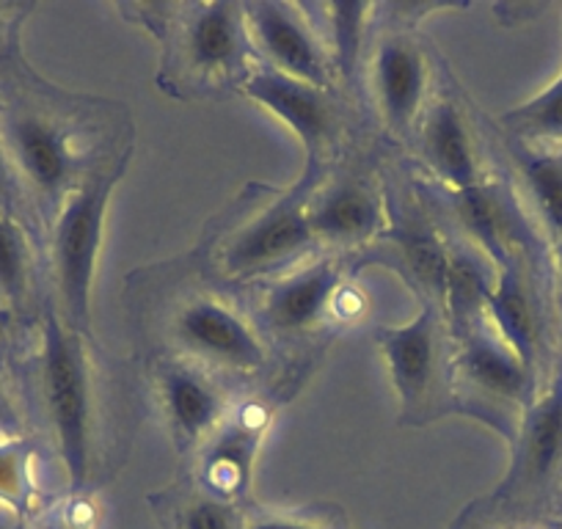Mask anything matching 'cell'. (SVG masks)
<instances>
[{
	"instance_id": "cell-1",
	"label": "cell",
	"mask_w": 562,
	"mask_h": 529,
	"mask_svg": "<svg viewBox=\"0 0 562 529\" xmlns=\"http://www.w3.org/2000/svg\"><path fill=\"white\" fill-rule=\"evenodd\" d=\"M36 386L42 414L67 474L69 496H86L97 452V386L86 337L64 326L56 309L45 312L36 350Z\"/></svg>"
},
{
	"instance_id": "cell-2",
	"label": "cell",
	"mask_w": 562,
	"mask_h": 529,
	"mask_svg": "<svg viewBox=\"0 0 562 529\" xmlns=\"http://www.w3.org/2000/svg\"><path fill=\"white\" fill-rule=\"evenodd\" d=\"M119 171L122 166L80 180L53 215L50 268L56 284V312L64 326L80 337L91 334V299L105 240L108 204Z\"/></svg>"
},
{
	"instance_id": "cell-3",
	"label": "cell",
	"mask_w": 562,
	"mask_h": 529,
	"mask_svg": "<svg viewBox=\"0 0 562 529\" xmlns=\"http://www.w3.org/2000/svg\"><path fill=\"white\" fill-rule=\"evenodd\" d=\"M171 40V67L196 89H229L251 75V36L243 3H193L180 7Z\"/></svg>"
},
{
	"instance_id": "cell-4",
	"label": "cell",
	"mask_w": 562,
	"mask_h": 529,
	"mask_svg": "<svg viewBox=\"0 0 562 529\" xmlns=\"http://www.w3.org/2000/svg\"><path fill=\"white\" fill-rule=\"evenodd\" d=\"M0 142L23 182L25 193L53 215L80 182L75 133L40 108H9L0 113Z\"/></svg>"
},
{
	"instance_id": "cell-5",
	"label": "cell",
	"mask_w": 562,
	"mask_h": 529,
	"mask_svg": "<svg viewBox=\"0 0 562 529\" xmlns=\"http://www.w3.org/2000/svg\"><path fill=\"white\" fill-rule=\"evenodd\" d=\"M312 185L301 182L273 204L237 226L218 251V268L235 282H257L301 262L317 246L306 218Z\"/></svg>"
},
{
	"instance_id": "cell-6",
	"label": "cell",
	"mask_w": 562,
	"mask_h": 529,
	"mask_svg": "<svg viewBox=\"0 0 562 529\" xmlns=\"http://www.w3.org/2000/svg\"><path fill=\"white\" fill-rule=\"evenodd\" d=\"M171 337L188 361L204 370L251 375L268 364V350L257 328L213 295H193L175 312Z\"/></svg>"
},
{
	"instance_id": "cell-7",
	"label": "cell",
	"mask_w": 562,
	"mask_h": 529,
	"mask_svg": "<svg viewBox=\"0 0 562 529\" xmlns=\"http://www.w3.org/2000/svg\"><path fill=\"white\" fill-rule=\"evenodd\" d=\"M513 461L502 480L507 502H535L562 485V361L535 394L513 434Z\"/></svg>"
},
{
	"instance_id": "cell-8",
	"label": "cell",
	"mask_w": 562,
	"mask_h": 529,
	"mask_svg": "<svg viewBox=\"0 0 562 529\" xmlns=\"http://www.w3.org/2000/svg\"><path fill=\"white\" fill-rule=\"evenodd\" d=\"M248 36L262 67L328 91L334 80L331 58L310 12L295 3L254 0L243 3Z\"/></svg>"
},
{
	"instance_id": "cell-9",
	"label": "cell",
	"mask_w": 562,
	"mask_h": 529,
	"mask_svg": "<svg viewBox=\"0 0 562 529\" xmlns=\"http://www.w3.org/2000/svg\"><path fill=\"white\" fill-rule=\"evenodd\" d=\"M452 375L469 397L516 423L540 392L538 375L485 323L458 337Z\"/></svg>"
},
{
	"instance_id": "cell-10",
	"label": "cell",
	"mask_w": 562,
	"mask_h": 529,
	"mask_svg": "<svg viewBox=\"0 0 562 529\" xmlns=\"http://www.w3.org/2000/svg\"><path fill=\"white\" fill-rule=\"evenodd\" d=\"M389 378L405 419H419L434 408L441 375V309L422 306L414 320L383 326L375 334Z\"/></svg>"
},
{
	"instance_id": "cell-11",
	"label": "cell",
	"mask_w": 562,
	"mask_h": 529,
	"mask_svg": "<svg viewBox=\"0 0 562 529\" xmlns=\"http://www.w3.org/2000/svg\"><path fill=\"white\" fill-rule=\"evenodd\" d=\"M243 94L251 97L290 133H295L310 155V175H315L317 164L326 160L337 147L342 122L328 91L257 64L243 83Z\"/></svg>"
},
{
	"instance_id": "cell-12",
	"label": "cell",
	"mask_w": 562,
	"mask_h": 529,
	"mask_svg": "<svg viewBox=\"0 0 562 529\" xmlns=\"http://www.w3.org/2000/svg\"><path fill=\"white\" fill-rule=\"evenodd\" d=\"M268 428L270 412L262 403L232 406L224 425L199 450V483L204 494L229 505L248 494Z\"/></svg>"
},
{
	"instance_id": "cell-13",
	"label": "cell",
	"mask_w": 562,
	"mask_h": 529,
	"mask_svg": "<svg viewBox=\"0 0 562 529\" xmlns=\"http://www.w3.org/2000/svg\"><path fill=\"white\" fill-rule=\"evenodd\" d=\"M430 64L408 36H386L370 56V91L383 127L408 136L428 108Z\"/></svg>"
},
{
	"instance_id": "cell-14",
	"label": "cell",
	"mask_w": 562,
	"mask_h": 529,
	"mask_svg": "<svg viewBox=\"0 0 562 529\" xmlns=\"http://www.w3.org/2000/svg\"><path fill=\"white\" fill-rule=\"evenodd\" d=\"M158 401L180 450L199 452L229 417L232 403L207 370L188 359H171L155 370Z\"/></svg>"
},
{
	"instance_id": "cell-15",
	"label": "cell",
	"mask_w": 562,
	"mask_h": 529,
	"mask_svg": "<svg viewBox=\"0 0 562 529\" xmlns=\"http://www.w3.org/2000/svg\"><path fill=\"white\" fill-rule=\"evenodd\" d=\"M306 218L317 246H367L386 232L383 193L375 182L359 175H345L312 188L306 199Z\"/></svg>"
},
{
	"instance_id": "cell-16",
	"label": "cell",
	"mask_w": 562,
	"mask_h": 529,
	"mask_svg": "<svg viewBox=\"0 0 562 529\" xmlns=\"http://www.w3.org/2000/svg\"><path fill=\"white\" fill-rule=\"evenodd\" d=\"M416 130L422 164L447 191L467 193L488 182L472 124L456 100L428 102Z\"/></svg>"
},
{
	"instance_id": "cell-17",
	"label": "cell",
	"mask_w": 562,
	"mask_h": 529,
	"mask_svg": "<svg viewBox=\"0 0 562 529\" xmlns=\"http://www.w3.org/2000/svg\"><path fill=\"white\" fill-rule=\"evenodd\" d=\"M342 293V271L334 259H315L304 268L270 284L262 299V317L268 328L284 337H304L315 331L328 312L337 309Z\"/></svg>"
},
{
	"instance_id": "cell-18",
	"label": "cell",
	"mask_w": 562,
	"mask_h": 529,
	"mask_svg": "<svg viewBox=\"0 0 562 529\" xmlns=\"http://www.w3.org/2000/svg\"><path fill=\"white\" fill-rule=\"evenodd\" d=\"M483 323L538 375L546 345L543 309L524 257L496 268V284L485 304Z\"/></svg>"
},
{
	"instance_id": "cell-19",
	"label": "cell",
	"mask_w": 562,
	"mask_h": 529,
	"mask_svg": "<svg viewBox=\"0 0 562 529\" xmlns=\"http://www.w3.org/2000/svg\"><path fill=\"white\" fill-rule=\"evenodd\" d=\"M452 199H456V218L463 232V243L488 257L494 268L524 257L516 204L499 185L483 182L467 193H452Z\"/></svg>"
},
{
	"instance_id": "cell-20",
	"label": "cell",
	"mask_w": 562,
	"mask_h": 529,
	"mask_svg": "<svg viewBox=\"0 0 562 529\" xmlns=\"http://www.w3.org/2000/svg\"><path fill=\"white\" fill-rule=\"evenodd\" d=\"M496 284V268L488 257L472 248L469 243L450 246V262H447L445 293H441V315L450 323L452 334L472 331L485 317V304Z\"/></svg>"
},
{
	"instance_id": "cell-21",
	"label": "cell",
	"mask_w": 562,
	"mask_h": 529,
	"mask_svg": "<svg viewBox=\"0 0 562 529\" xmlns=\"http://www.w3.org/2000/svg\"><path fill=\"white\" fill-rule=\"evenodd\" d=\"M518 177L551 243L562 240V149H535L518 144Z\"/></svg>"
},
{
	"instance_id": "cell-22",
	"label": "cell",
	"mask_w": 562,
	"mask_h": 529,
	"mask_svg": "<svg viewBox=\"0 0 562 529\" xmlns=\"http://www.w3.org/2000/svg\"><path fill=\"white\" fill-rule=\"evenodd\" d=\"M392 246L411 282H416L422 295H428V304L439 306L450 262V243L430 226L405 224L392 232Z\"/></svg>"
},
{
	"instance_id": "cell-23",
	"label": "cell",
	"mask_w": 562,
	"mask_h": 529,
	"mask_svg": "<svg viewBox=\"0 0 562 529\" xmlns=\"http://www.w3.org/2000/svg\"><path fill=\"white\" fill-rule=\"evenodd\" d=\"M502 127L518 138V144L535 149L562 147V72L546 89L510 108L499 119Z\"/></svg>"
},
{
	"instance_id": "cell-24",
	"label": "cell",
	"mask_w": 562,
	"mask_h": 529,
	"mask_svg": "<svg viewBox=\"0 0 562 529\" xmlns=\"http://www.w3.org/2000/svg\"><path fill=\"white\" fill-rule=\"evenodd\" d=\"M315 12H321L326 20L328 34L321 36L331 58L334 75L353 78L361 53H364V34L370 25L367 20L372 18L375 7L372 3H321Z\"/></svg>"
},
{
	"instance_id": "cell-25",
	"label": "cell",
	"mask_w": 562,
	"mask_h": 529,
	"mask_svg": "<svg viewBox=\"0 0 562 529\" xmlns=\"http://www.w3.org/2000/svg\"><path fill=\"white\" fill-rule=\"evenodd\" d=\"M31 268L34 254L23 221L0 213V306L14 312L25 304L31 293Z\"/></svg>"
},
{
	"instance_id": "cell-26",
	"label": "cell",
	"mask_w": 562,
	"mask_h": 529,
	"mask_svg": "<svg viewBox=\"0 0 562 529\" xmlns=\"http://www.w3.org/2000/svg\"><path fill=\"white\" fill-rule=\"evenodd\" d=\"M34 458L36 447L25 436L0 441V507H7L20 518L36 513Z\"/></svg>"
},
{
	"instance_id": "cell-27",
	"label": "cell",
	"mask_w": 562,
	"mask_h": 529,
	"mask_svg": "<svg viewBox=\"0 0 562 529\" xmlns=\"http://www.w3.org/2000/svg\"><path fill=\"white\" fill-rule=\"evenodd\" d=\"M160 521L166 529H243V518L235 505L204 494L202 488L193 494L171 496V502L153 499Z\"/></svg>"
},
{
	"instance_id": "cell-28",
	"label": "cell",
	"mask_w": 562,
	"mask_h": 529,
	"mask_svg": "<svg viewBox=\"0 0 562 529\" xmlns=\"http://www.w3.org/2000/svg\"><path fill=\"white\" fill-rule=\"evenodd\" d=\"M29 529H94V510L89 496H67L50 507H40L25 518Z\"/></svg>"
},
{
	"instance_id": "cell-29",
	"label": "cell",
	"mask_w": 562,
	"mask_h": 529,
	"mask_svg": "<svg viewBox=\"0 0 562 529\" xmlns=\"http://www.w3.org/2000/svg\"><path fill=\"white\" fill-rule=\"evenodd\" d=\"M25 188L20 182L18 171H14L12 160H9L3 142H0V213L14 215L20 218V204H23Z\"/></svg>"
},
{
	"instance_id": "cell-30",
	"label": "cell",
	"mask_w": 562,
	"mask_h": 529,
	"mask_svg": "<svg viewBox=\"0 0 562 529\" xmlns=\"http://www.w3.org/2000/svg\"><path fill=\"white\" fill-rule=\"evenodd\" d=\"M20 436H25L23 414H20V406L14 401V392L9 386L7 375L0 372V441L20 439Z\"/></svg>"
},
{
	"instance_id": "cell-31",
	"label": "cell",
	"mask_w": 562,
	"mask_h": 529,
	"mask_svg": "<svg viewBox=\"0 0 562 529\" xmlns=\"http://www.w3.org/2000/svg\"><path fill=\"white\" fill-rule=\"evenodd\" d=\"M243 529H334L331 524L315 521L304 516H284V513H257L246 518Z\"/></svg>"
},
{
	"instance_id": "cell-32",
	"label": "cell",
	"mask_w": 562,
	"mask_h": 529,
	"mask_svg": "<svg viewBox=\"0 0 562 529\" xmlns=\"http://www.w3.org/2000/svg\"><path fill=\"white\" fill-rule=\"evenodd\" d=\"M551 268H554L557 306H560V315H562V240L551 243Z\"/></svg>"
},
{
	"instance_id": "cell-33",
	"label": "cell",
	"mask_w": 562,
	"mask_h": 529,
	"mask_svg": "<svg viewBox=\"0 0 562 529\" xmlns=\"http://www.w3.org/2000/svg\"><path fill=\"white\" fill-rule=\"evenodd\" d=\"M9 326H12V312H9L7 306H0V339L7 337Z\"/></svg>"
},
{
	"instance_id": "cell-34",
	"label": "cell",
	"mask_w": 562,
	"mask_h": 529,
	"mask_svg": "<svg viewBox=\"0 0 562 529\" xmlns=\"http://www.w3.org/2000/svg\"><path fill=\"white\" fill-rule=\"evenodd\" d=\"M3 14H7V7H0V25H3Z\"/></svg>"
},
{
	"instance_id": "cell-35",
	"label": "cell",
	"mask_w": 562,
	"mask_h": 529,
	"mask_svg": "<svg viewBox=\"0 0 562 529\" xmlns=\"http://www.w3.org/2000/svg\"><path fill=\"white\" fill-rule=\"evenodd\" d=\"M524 529H543V527H524Z\"/></svg>"
}]
</instances>
